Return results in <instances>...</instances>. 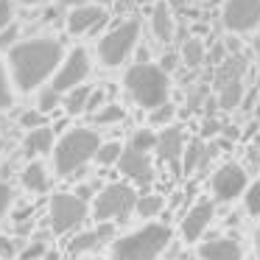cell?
Returning a JSON list of instances; mask_svg holds the SVG:
<instances>
[{
	"mask_svg": "<svg viewBox=\"0 0 260 260\" xmlns=\"http://www.w3.org/2000/svg\"><path fill=\"white\" fill-rule=\"evenodd\" d=\"M174 115H176V107H174V104H162V107H157V109L151 112V123L168 126L171 120H174Z\"/></svg>",
	"mask_w": 260,
	"mask_h": 260,
	"instance_id": "31",
	"label": "cell"
},
{
	"mask_svg": "<svg viewBox=\"0 0 260 260\" xmlns=\"http://www.w3.org/2000/svg\"><path fill=\"white\" fill-rule=\"evenodd\" d=\"M20 123H23L28 132L42 129V126H45V112H40V109H34V112H31V109H28V112L20 115Z\"/></svg>",
	"mask_w": 260,
	"mask_h": 260,
	"instance_id": "33",
	"label": "cell"
},
{
	"mask_svg": "<svg viewBox=\"0 0 260 260\" xmlns=\"http://www.w3.org/2000/svg\"><path fill=\"white\" fill-rule=\"evenodd\" d=\"M126 92L132 95V101L143 109H157L162 104H168V90H171V81L168 73L157 64H148V62H137L126 70Z\"/></svg>",
	"mask_w": 260,
	"mask_h": 260,
	"instance_id": "2",
	"label": "cell"
},
{
	"mask_svg": "<svg viewBox=\"0 0 260 260\" xmlns=\"http://www.w3.org/2000/svg\"><path fill=\"white\" fill-rule=\"evenodd\" d=\"M53 148H56V146H53V129H48V126L28 132L25 140H23L25 157H42V154H51Z\"/></svg>",
	"mask_w": 260,
	"mask_h": 260,
	"instance_id": "18",
	"label": "cell"
},
{
	"mask_svg": "<svg viewBox=\"0 0 260 260\" xmlns=\"http://www.w3.org/2000/svg\"><path fill=\"white\" fill-rule=\"evenodd\" d=\"M23 185L31 193H45L48 190V174L42 168V162H28L23 171Z\"/></svg>",
	"mask_w": 260,
	"mask_h": 260,
	"instance_id": "21",
	"label": "cell"
},
{
	"mask_svg": "<svg viewBox=\"0 0 260 260\" xmlns=\"http://www.w3.org/2000/svg\"><path fill=\"white\" fill-rule=\"evenodd\" d=\"M157 140H159V135H154L151 129H137L129 140V148L148 154V151H157Z\"/></svg>",
	"mask_w": 260,
	"mask_h": 260,
	"instance_id": "23",
	"label": "cell"
},
{
	"mask_svg": "<svg viewBox=\"0 0 260 260\" xmlns=\"http://www.w3.org/2000/svg\"><path fill=\"white\" fill-rule=\"evenodd\" d=\"M12 17H14L12 0H0V31H6L12 25Z\"/></svg>",
	"mask_w": 260,
	"mask_h": 260,
	"instance_id": "35",
	"label": "cell"
},
{
	"mask_svg": "<svg viewBox=\"0 0 260 260\" xmlns=\"http://www.w3.org/2000/svg\"><path fill=\"white\" fill-rule=\"evenodd\" d=\"M126 112L120 104H107V107L101 109V112H95V118H92V123L98 126H109V123H118V120H123Z\"/></svg>",
	"mask_w": 260,
	"mask_h": 260,
	"instance_id": "27",
	"label": "cell"
},
{
	"mask_svg": "<svg viewBox=\"0 0 260 260\" xmlns=\"http://www.w3.org/2000/svg\"><path fill=\"white\" fill-rule=\"evenodd\" d=\"M254 249H257V257H260V226H257V235H254Z\"/></svg>",
	"mask_w": 260,
	"mask_h": 260,
	"instance_id": "44",
	"label": "cell"
},
{
	"mask_svg": "<svg viewBox=\"0 0 260 260\" xmlns=\"http://www.w3.org/2000/svg\"><path fill=\"white\" fill-rule=\"evenodd\" d=\"M62 62H64L62 42L53 40V37H37V40H28V42H17L9 51L12 79L23 92L37 90L51 76H56Z\"/></svg>",
	"mask_w": 260,
	"mask_h": 260,
	"instance_id": "1",
	"label": "cell"
},
{
	"mask_svg": "<svg viewBox=\"0 0 260 260\" xmlns=\"http://www.w3.org/2000/svg\"><path fill=\"white\" fill-rule=\"evenodd\" d=\"M118 168H120V174L129 176L132 182H137V185H151V179H154L151 157L143 154V151H135V148H123V157H120Z\"/></svg>",
	"mask_w": 260,
	"mask_h": 260,
	"instance_id": "12",
	"label": "cell"
},
{
	"mask_svg": "<svg viewBox=\"0 0 260 260\" xmlns=\"http://www.w3.org/2000/svg\"><path fill=\"white\" fill-rule=\"evenodd\" d=\"M215 132H218V120H207V123H204V135H215Z\"/></svg>",
	"mask_w": 260,
	"mask_h": 260,
	"instance_id": "40",
	"label": "cell"
},
{
	"mask_svg": "<svg viewBox=\"0 0 260 260\" xmlns=\"http://www.w3.org/2000/svg\"><path fill=\"white\" fill-rule=\"evenodd\" d=\"M151 28H154V37H157L159 42L174 40V17H171V6L165 3V0H157V3H154Z\"/></svg>",
	"mask_w": 260,
	"mask_h": 260,
	"instance_id": "19",
	"label": "cell"
},
{
	"mask_svg": "<svg viewBox=\"0 0 260 260\" xmlns=\"http://www.w3.org/2000/svg\"><path fill=\"white\" fill-rule=\"evenodd\" d=\"M132 210H137V193L129 185H120V182L107 185L92 199V218L101 221V224L126 218Z\"/></svg>",
	"mask_w": 260,
	"mask_h": 260,
	"instance_id": "5",
	"label": "cell"
},
{
	"mask_svg": "<svg viewBox=\"0 0 260 260\" xmlns=\"http://www.w3.org/2000/svg\"><path fill=\"white\" fill-rule=\"evenodd\" d=\"M62 6H73V9H79V6H87V0H59Z\"/></svg>",
	"mask_w": 260,
	"mask_h": 260,
	"instance_id": "41",
	"label": "cell"
},
{
	"mask_svg": "<svg viewBox=\"0 0 260 260\" xmlns=\"http://www.w3.org/2000/svg\"><path fill=\"white\" fill-rule=\"evenodd\" d=\"M12 107V87H9V76H6V68L0 62V112Z\"/></svg>",
	"mask_w": 260,
	"mask_h": 260,
	"instance_id": "32",
	"label": "cell"
},
{
	"mask_svg": "<svg viewBox=\"0 0 260 260\" xmlns=\"http://www.w3.org/2000/svg\"><path fill=\"white\" fill-rule=\"evenodd\" d=\"M210 221H213V204H210L207 199H199V202L187 210L185 218H182V238H185L187 243L199 241V238L204 235V230L210 226Z\"/></svg>",
	"mask_w": 260,
	"mask_h": 260,
	"instance_id": "13",
	"label": "cell"
},
{
	"mask_svg": "<svg viewBox=\"0 0 260 260\" xmlns=\"http://www.w3.org/2000/svg\"><path fill=\"white\" fill-rule=\"evenodd\" d=\"M90 95H92L90 87H76V90H70L68 95H64V109H68V115L87 112V107H90Z\"/></svg>",
	"mask_w": 260,
	"mask_h": 260,
	"instance_id": "22",
	"label": "cell"
},
{
	"mask_svg": "<svg viewBox=\"0 0 260 260\" xmlns=\"http://www.w3.org/2000/svg\"><path fill=\"white\" fill-rule=\"evenodd\" d=\"M249 176L238 162H226L213 174V196L218 202H235L238 196H246Z\"/></svg>",
	"mask_w": 260,
	"mask_h": 260,
	"instance_id": "9",
	"label": "cell"
},
{
	"mask_svg": "<svg viewBox=\"0 0 260 260\" xmlns=\"http://www.w3.org/2000/svg\"><path fill=\"white\" fill-rule=\"evenodd\" d=\"M221 59H224V45H215L213 51H210V64H218Z\"/></svg>",
	"mask_w": 260,
	"mask_h": 260,
	"instance_id": "38",
	"label": "cell"
},
{
	"mask_svg": "<svg viewBox=\"0 0 260 260\" xmlns=\"http://www.w3.org/2000/svg\"><path fill=\"white\" fill-rule=\"evenodd\" d=\"M84 218H87V202L79 193H56L51 199V230L56 235H68Z\"/></svg>",
	"mask_w": 260,
	"mask_h": 260,
	"instance_id": "7",
	"label": "cell"
},
{
	"mask_svg": "<svg viewBox=\"0 0 260 260\" xmlns=\"http://www.w3.org/2000/svg\"><path fill=\"white\" fill-rule=\"evenodd\" d=\"M101 137L92 129H70L56 140L53 148V171L59 176H73L81 171L90 159H95L98 148H101Z\"/></svg>",
	"mask_w": 260,
	"mask_h": 260,
	"instance_id": "3",
	"label": "cell"
},
{
	"mask_svg": "<svg viewBox=\"0 0 260 260\" xmlns=\"http://www.w3.org/2000/svg\"><path fill=\"white\" fill-rule=\"evenodd\" d=\"M45 260H59V252H56V249H48Z\"/></svg>",
	"mask_w": 260,
	"mask_h": 260,
	"instance_id": "42",
	"label": "cell"
},
{
	"mask_svg": "<svg viewBox=\"0 0 260 260\" xmlns=\"http://www.w3.org/2000/svg\"><path fill=\"white\" fill-rule=\"evenodd\" d=\"M221 20H224L226 31L246 34L254 25H260V0H226Z\"/></svg>",
	"mask_w": 260,
	"mask_h": 260,
	"instance_id": "10",
	"label": "cell"
},
{
	"mask_svg": "<svg viewBox=\"0 0 260 260\" xmlns=\"http://www.w3.org/2000/svg\"><path fill=\"white\" fill-rule=\"evenodd\" d=\"M204 56H207V53H204V42L202 40L193 37V40L185 42V48H182V59H185L187 68H199V64L204 62Z\"/></svg>",
	"mask_w": 260,
	"mask_h": 260,
	"instance_id": "26",
	"label": "cell"
},
{
	"mask_svg": "<svg viewBox=\"0 0 260 260\" xmlns=\"http://www.w3.org/2000/svg\"><path fill=\"white\" fill-rule=\"evenodd\" d=\"M162 207H165L162 196H159V193H148V196L137 199V210H135V213L140 215V218H154Z\"/></svg>",
	"mask_w": 260,
	"mask_h": 260,
	"instance_id": "24",
	"label": "cell"
},
{
	"mask_svg": "<svg viewBox=\"0 0 260 260\" xmlns=\"http://www.w3.org/2000/svg\"><path fill=\"white\" fill-rule=\"evenodd\" d=\"M157 154H159L162 162H168L174 171H179V162L185 159V157H182V154H185V135H182L179 126H168V129L159 135Z\"/></svg>",
	"mask_w": 260,
	"mask_h": 260,
	"instance_id": "14",
	"label": "cell"
},
{
	"mask_svg": "<svg viewBox=\"0 0 260 260\" xmlns=\"http://www.w3.org/2000/svg\"><path fill=\"white\" fill-rule=\"evenodd\" d=\"M210 157H213V148L204 146V140H190L185 148V159H182L185 165H182V171H185V174H193V171L202 168Z\"/></svg>",
	"mask_w": 260,
	"mask_h": 260,
	"instance_id": "20",
	"label": "cell"
},
{
	"mask_svg": "<svg viewBox=\"0 0 260 260\" xmlns=\"http://www.w3.org/2000/svg\"><path fill=\"white\" fill-rule=\"evenodd\" d=\"M254 51H257V59H260V34H257V40H254Z\"/></svg>",
	"mask_w": 260,
	"mask_h": 260,
	"instance_id": "45",
	"label": "cell"
},
{
	"mask_svg": "<svg viewBox=\"0 0 260 260\" xmlns=\"http://www.w3.org/2000/svg\"><path fill=\"white\" fill-rule=\"evenodd\" d=\"M171 243L168 224H146L112 241V260H157Z\"/></svg>",
	"mask_w": 260,
	"mask_h": 260,
	"instance_id": "4",
	"label": "cell"
},
{
	"mask_svg": "<svg viewBox=\"0 0 260 260\" xmlns=\"http://www.w3.org/2000/svg\"><path fill=\"white\" fill-rule=\"evenodd\" d=\"M98 3H112V0H98Z\"/></svg>",
	"mask_w": 260,
	"mask_h": 260,
	"instance_id": "46",
	"label": "cell"
},
{
	"mask_svg": "<svg viewBox=\"0 0 260 260\" xmlns=\"http://www.w3.org/2000/svg\"><path fill=\"white\" fill-rule=\"evenodd\" d=\"M14 254H17V241H12V238H0V257L12 260ZM17 257H20V254H17Z\"/></svg>",
	"mask_w": 260,
	"mask_h": 260,
	"instance_id": "36",
	"label": "cell"
},
{
	"mask_svg": "<svg viewBox=\"0 0 260 260\" xmlns=\"http://www.w3.org/2000/svg\"><path fill=\"white\" fill-rule=\"evenodd\" d=\"M48 254V243L45 241H31L23 246V252H20V260H42Z\"/></svg>",
	"mask_w": 260,
	"mask_h": 260,
	"instance_id": "28",
	"label": "cell"
},
{
	"mask_svg": "<svg viewBox=\"0 0 260 260\" xmlns=\"http://www.w3.org/2000/svg\"><path fill=\"white\" fill-rule=\"evenodd\" d=\"M59 104H62V92H56L53 87L40 92V112H53Z\"/></svg>",
	"mask_w": 260,
	"mask_h": 260,
	"instance_id": "29",
	"label": "cell"
},
{
	"mask_svg": "<svg viewBox=\"0 0 260 260\" xmlns=\"http://www.w3.org/2000/svg\"><path fill=\"white\" fill-rule=\"evenodd\" d=\"M243 70H246V59L243 56H230L221 64L215 84H218V107L221 109H235L243 98Z\"/></svg>",
	"mask_w": 260,
	"mask_h": 260,
	"instance_id": "8",
	"label": "cell"
},
{
	"mask_svg": "<svg viewBox=\"0 0 260 260\" xmlns=\"http://www.w3.org/2000/svg\"><path fill=\"white\" fill-rule=\"evenodd\" d=\"M87 73H90V56H87L84 48H76V51H70V56L62 62V68L56 70L51 87L56 92H70V90H76V87H81V81L87 79Z\"/></svg>",
	"mask_w": 260,
	"mask_h": 260,
	"instance_id": "11",
	"label": "cell"
},
{
	"mask_svg": "<svg viewBox=\"0 0 260 260\" xmlns=\"http://www.w3.org/2000/svg\"><path fill=\"white\" fill-rule=\"evenodd\" d=\"M17 37H20V25L12 23L6 31H0V51H12L17 45Z\"/></svg>",
	"mask_w": 260,
	"mask_h": 260,
	"instance_id": "34",
	"label": "cell"
},
{
	"mask_svg": "<svg viewBox=\"0 0 260 260\" xmlns=\"http://www.w3.org/2000/svg\"><path fill=\"white\" fill-rule=\"evenodd\" d=\"M174 68H176V56H174V53H168V56H162V70H165V73H171Z\"/></svg>",
	"mask_w": 260,
	"mask_h": 260,
	"instance_id": "39",
	"label": "cell"
},
{
	"mask_svg": "<svg viewBox=\"0 0 260 260\" xmlns=\"http://www.w3.org/2000/svg\"><path fill=\"white\" fill-rule=\"evenodd\" d=\"M246 213L249 215H260V179L252 182L246 190Z\"/></svg>",
	"mask_w": 260,
	"mask_h": 260,
	"instance_id": "30",
	"label": "cell"
},
{
	"mask_svg": "<svg viewBox=\"0 0 260 260\" xmlns=\"http://www.w3.org/2000/svg\"><path fill=\"white\" fill-rule=\"evenodd\" d=\"M137 37H140L137 20H126V23L115 25V28L98 42V59H101V64L118 68L120 62H126V56H129L137 45Z\"/></svg>",
	"mask_w": 260,
	"mask_h": 260,
	"instance_id": "6",
	"label": "cell"
},
{
	"mask_svg": "<svg viewBox=\"0 0 260 260\" xmlns=\"http://www.w3.org/2000/svg\"><path fill=\"white\" fill-rule=\"evenodd\" d=\"M17 3H23V6H40L42 0H17Z\"/></svg>",
	"mask_w": 260,
	"mask_h": 260,
	"instance_id": "43",
	"label": "cell"
},
{
	"mask_svg": "<svg viewBox=\"0 0 260 260\" xmlns=\"http://www.w3.org/2000/svg\"><path fill=\"white\" fill-rule=\"evenodd\" d=\"M120 157H123V148H120V143L109 140V143H104V146L98 148L95 162L101 165V168H109V165H118V162H120Z\"/></svg>",
	"mask_w": 260,
	"mask_h": 260,
	"instance_id": "25",
	"label": "cell"
},
{
	"mask_svg": "<svg viewBox=\"0 0 260 260\" xmlns=\"http://www.w3.org/2000/svg\"><path fill=\"white\" fill-rule=\"evenodd\" d=\"M107 23V12L101 6H79L68 14V31L73 37L87 34V31L98 28V25Z\"/></svg>",
	"mask_w": 260,
	"mask_h": 260,
	"instance_id": "15",
	"label": "cell"
},
{
	"mask_svg": "<svg viewBox=\"0 0 260 260\" xmlns=\"http://www.w3.org/2000/svg\"><path fill=\"white\" fill-rule=\"evenodd\" d=\"M112 241V226L109 224H101L95 230H84L68 243V252L70 254H87V252H98L104 243Z\"/></svg>",
	"mask_w": 260,
	"mask_h": 260,
	"instance_id": "16",
	"label": "cell"
},
{
	"mask_svg": "<svg viewBox=\"0 0 260 260\" xmlns=\"http://www.w3.org/2000/svg\"><path fill=\"white\" fill-rule=\"evenodd\" d=\"M9 204H12V187L0 182V218L9 213Z\"/></svg>",
	"mask_w": 260,
	"mask_h": 260,
	"instance_id": "37",
	"label": "cell"
},
{
	"mask_svg": "<svg viewBox=\"0 0 260 260\" xmlns=\"http://www.w3.org/2000/svg\"><path fill=\"white\" fill-rule=\"evenodd\" d=\"M199 257L202 260H243V252H241V243L232 241V238H215V241L202 243Z\"/></svg>",
	"mask_w": 260,
	"mask_h": 260,
	"instance_id": "17",
	"label": "cell"
}]
</instances>
